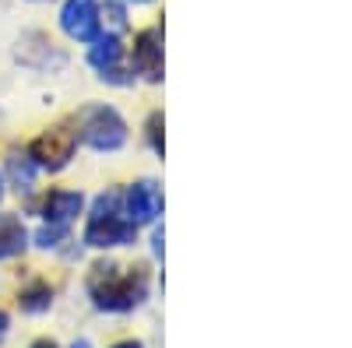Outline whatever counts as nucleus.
I'll list each match as a JSON object with an SVG mask.
<instances>
[{"label":"nucleus","mask_w":352,"mask_h":348,"mask_svg":"<svg viewBox=\"0 0 352 348\" xmlns=\"http://www.w3.org/2000/svg\"><path fill=\"white\" fill-rule=\"evenodd\" d=\"M88 296H92V303L99 310L127 313V310L141 306L144 296H148V271H144V264L120 268L113 260H102L88 275Z\"/></svg>","instance_id":"obj_1"},{"label":"nucleus","mask_w":352,"mask_h":348,"mask_svg":"<svg viewBox=\"0 0 352 348\" xmlns=\"http://www.w3.org/2000/svg\"><path fill=\"white\" fill-rule=\"evenodd\" d=\"M134 232L138 225L131 218L120 215V194L109 190L96 200V208H92V218H88V229H85V243L88 246H127L134 243Z\"/></svg>","instance_id":"obj_2"},{"label":"nucleus","mask_w":352,"mask_h":348,"mask_svg":"<svg viewBox=\"0 0 352 348\" xmlns=\"http://www.w3.org/2000/svg\"><path fill=\"white\" fill-rule=\"evenodd\" d=\"M78 137L96 152H116L127 141V124L109 106H85L78 116Z\"/></svg>","instance_id":"obj_3"},{"label":"nucleus","mask_w":352,"mask_h":348,"mask_svg":"<svg viewBox=\"0 0 352 348\" xmlns=\"http://www.w3.org/2000/svg\"><path fill=\"white\" fill-rule=\"evenodd\" d=\"M74 148H78V130H71L64 124V127H53V130L39 134L32 144H28V159H32L39 169L60 172L74 159Z\"/></svg>","instance_id":"obj_4"},{"label":"nucleus","mask_w":352,"mask_h":348,"mask_svg":"<svg viewBox=\"0 0 352 348\" xmlns=\"http://www.w3.org/2000/svg\"><path fill=\"white\" fill-rule=\"evenodd\" d=\"M99 25H102V18H99L96 0H67L64 11H60V28L78 43L99 39Z\"/></svg>","instance_id":"obj_5"},{"label":"nucleus","mask_w":352,"mask_h":348,"mask_svg":"<svg viewBox=\"0 0 352 348\" xmlns=\"http://www.w3.org/2000/svg\"><path fill=\"white\" fill-rule=\"evenodd\" d=\"M131 67L148 81H162V28H144V32H138Z\"/></svg>","instance_id":"obj_6"},{"label":"nucleus","mask_w":352,"mask_h":348,"mask_svg":"<svg viewBox=\"0 0 352 348\" xmlns=\"http://www.w3.org/2000/svg\"><path fill=\"white\" fill-rule=\"evenodd\" d=\"M96 46L88 49V64L99 71L102 81H113V84H127L124 71H120V56H124V43L116 32H106L102 39H92Z\"/></svg>","instance_id":"obj_7"},{"label":"nucleus","mask_w":352,"mask_h":348,"mask_svg":"<svg viewBox=\"0 0 352 348\" xmlns=\"http://www.w3.org/2000/svg\"><path fill=\"white\" fill-rule=\"evenodd\" d=\"M162 211V190L152 183V180H141L127 190V218L134 225H148L155 222Z\"/></svg>","instance_id":"obj_8"},{"label":"nucleus","mask_w":352,"mask_h":348,"mask_svg":"<svg viewBox=\"0 0 352 348\" xmlns=\"http://www.w3.org/2000/svg\"><path fill=\"white\" fill-rule=\"evenodd\" d=\"M81 205H85V197L78 194V190H50L46 194V200H43V218H46V225H71V218L81 211Z\"/></svg>","instance_id":"obj_9"},{"label":"nucleus","mask_w":352,"mask_h":348,"mask_svg":"<svg viewBox=\"0 0 352 348\" xmlns=\"http://www.w3.org/2000/svg\"><path fill=\"white\" fill-rule=\"evenodd\" d=\"M28 232L18 215H0V257H18L25 250Z\"/></svg>","instance_id":"obj_10"},{"label":"nucleus","mask_w":352,"mask_h":348,"mask_svg":"<svg viewBox=\"0 0 352 348\" xmlns=\"http://www.w3.org/2000/svg\"><path fill=\"white\" fill-rule=\"evenodd\" d=\"M18 303H21L25 313H43V310H50V303H53V288H50L46 281H32L28 288H21Z\"/></svg>","instance_id":"obj_11"},{"label":"nucleus","mask_w":352,"mask_h":348,"mask_svg":"<svg viewBox=\"0 0 352 348\" xmlns=\"http://www.w3.org/2000/svg\"><path fill=\"white\" fill-rule=\"evenodd\" d=\"M11 180H14L18 194H32V187H36V162L28 155H11Z\"/></svg>","instance_id":"obj_12"},{"label":"nucleus","mask_w":352,"mask_h":348,"mask_svg":"<svg viewBox=\"0 0 352 348\" xmlns=\"http://www.w3.org/2000/svg\"><path fill=\"white\" fill-rule=\"evenodd\" d=\"M64 236H67V229H64V225H43V229L36 232V243H39L43 250H50V246L60 243Z\"/></svg>","instance_id":"obj_13"},{"label":"nucleus","mask_w":352,"mask_h":348,"mask_svg":"<svg viewBox=\"0 0 352 348\" xmlns=\"http://www.w3.org/2000/svg\"><path fill=\"white\" fill-rule=\"evenodd\" d=\"M148 141H152V148L162 155L166 152V141H162V113H152L148 116Z\"/></svg>","instance_id":"obj_14"},{"label":"nucleus","mask_w":352,"mask_h":348,"mask_svg":"<svg viewBox=\"0 0 352 348\" xmlns=\"http://www.w3.org/2000/svg\"><path fill=\"white\" fill-rule=\"evenodd\" d=\"M99 18L109 21V32H120V28H124V8H116V4H109L106 11H99Z\"/></svg>","instance_id":"obj_15"},{"label":"nucleus","mask_w":352,"mask_h":348,"mask_svg":"<svg viewBox=\"0 0 352 348\" xmlns=\"http://www.w3.org/2000/svg\"><path fill=\"white\" fill-rule=\"evenodd\" d=\"M8 324H11V321H8V313L0 310V341H4V334H8Z\"/></svg>","instance_id":"obj_16"},{"label":"nucleus","mask_w":352,"mask_h":348,"mask_svg":"<svg viewBox=\"0 0 352 348\" xmlns=\"http://www.w3.org/2000/svg\"><path fill=\"white\" fill-rule=\"evenodd\" d=\"M113 348H144V345H141V341H134V338H131V341H116V345H113Z\"/></svg>","instance_id":"obj_17"},{"label":"nucleus","mask_w":352,"mask_h":348,"mask_svg":"<svg viewBox=\"0 0 352 348\" xmlns=\"http://www.w3.org/2000/svg\"><path fill=\"white\" fill-rule=\"evenodd\" d=\"M32 348H56V341H50V338H43V341H36Z\"/></svg>","instance_id":"obj_18"},{"label":"nucleus","mask_w":352,"mask_h":348,"mask_svg":"<svg viewBox=\"0 0 352 348\" xmlns=\"http://www.w3.org/2000/svg\"><path fill=\"white\" fill-rule=\"evenodd\" d=\"M0 200H4V176H0Z\"/></svg>","instance_id":"obj_19"},{"label":"nucleus","mask_w":352,"mask_h":348,"mask_svg":"<svg viewBox=\"0 0 352 348\" xmlns=\"http://www.w3.org/2000/svg\"><path fill=\"white\" fill-rule=\"evenodd\" d=\"M74 348H92V345H88V341H78V345H74Z\"/></svg>","instance_id":"obj_20"},{"label":"nucleus","mask_w":352,"mask_h":348,"mask_svg":"<svg viewBox=\"0 0 352 348\" xmlns=\"http://www.w3.org/2000/svg\"><path fill=\"white\" fill-rule=\"evenodd\" d=\"M138 4H144V0H138Z\"/></svg>","instance_id":"obj_21"}]
</instances>
